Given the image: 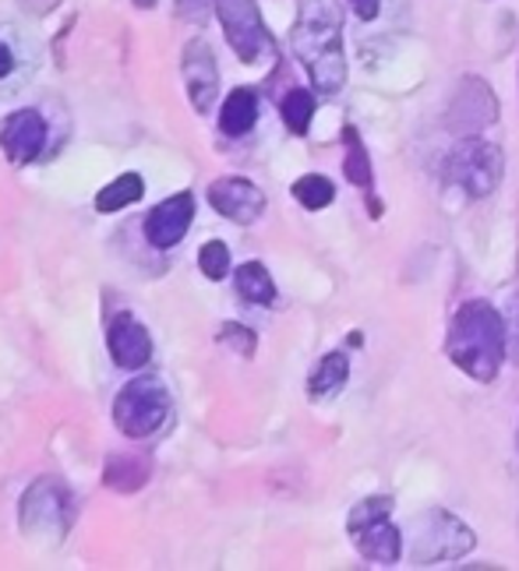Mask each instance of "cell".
<instances>
[{
	"label": "cell",
	"instance_id": "f546056e",
	"mask_svg": "<svg viewBox=\"0 0 519 571\" xmlns=\"http://www.w3.org/2000/svg\"><path fill=\"white\" fill-rule=\"evenodd\" d=\"M516 441H519V434H516Z\"/></svg>",
	"mask_w": 519,
	"mask_h": 571
},
{
	"label": "cell",
	"instance_id": "44dd1931",
	"mask_svg": "<svg viewBox=\"0 0 519 571\" xmlns=\"http://www.w3.org/2000/svg\"><path fill=\"white\" fill-rule=\"evenodd\" d=\"M343 138H347V162H343L347 180L358 187H371V159H367V148L361 142L358 127H347Z\"/></svg>",
	"mask_w": 519,
	"mask_h": 571
},
{
	"label": "cell",
	"instance_id": "52a82bcc",
	"mask_svg": "<svg viewBox=\"0 0 519 571\" xmlns=\"http://www.w3.org/2000/svg\"><path fill=\"white\" fill-rule=\"evenodd\" d=\"M19 522H22V530L33 533V536H39V533L64 536L74 522V501H71L68 487L53 476H39L36 484L22 494Z\"/></svg>",
	"mask_w": 519,
	"mask_h": 571
},
{
	"label": "cell",
	"instance_id": "cb8c5ba5",
	"mask_svg": "<svg viewBox=\"0 0 519 571\" xmlns=\"http://www.w3.org/2000/svg\"><path fill=\"white\" fill-rule=\"evenodd\" d=\"M506 350L512 356V364L519 367V293L509 304V318H506Z\"/></svg>",
	"mask_w": 519,
	"mask_h": 571
},
{
	"label": "cell",
	"instance_id": "7a4b0ae2",
	"mask_svg": "<svg viewBox=\"0 0 519 571\" xmlns=\"http://www.w3.org/2000/svg\"><path fill=\"white\" fill-rule=\"evenodd\" d=\"M445 350H449L452 364L463 374H470L473 381H495L502 370V360L509 356L506 321H502V314L492 304L470 300V304L456 311Z\"/></svg>",
	"mask_w": 519,
	"mask_h": 571
},
{
	"label": "cell",
	"instance_id": "ffe728a7",
	"mask_svg": "<svg viewBox=\"0 0 519 571\" xmlns=\"http://www.w3.org/2000/svg\"><path fill=\"white\" fill-rule=\"evenodd\" d=\"M279 113H283V124L293 134H307L311 117H315V96H311L307 88H290L283 102H279Z\"/></svg>",
	"mask_w": 519,
	"mask_h": 571
},
{
	"label": "cell",
	"instance_id": "e0dca14e",
	"mask_svg": "<svg viewBox=\"0 0 519 571\" xmlns=\"http://www.w3.org/2000/svg\"><path fill=\"white\" fill-rule=\"evenodd\" d=\"M233 286L248 304H258V307H269L276 300V282L269 276V268L262 262H248L233 272Z\"/></svg>",
	"mask_w": 519,
	"mask_h": 571
},
{
	"label": "cell",
	"instance_id": "5b68a950",
	"mask_svg": "<svg viewBox=\"0 0 519 571\" xmlns=\"http://www.w3.org/2000/svg\"><path fill=\"white\" fill-rule=\"evenodd\" d=\"M502 173H506V159H502V148L487 138H459V145L449 156V180L456 187H463L470 198H487L495 194L502 184Z\"/></svg>",
	"mask_w": 519,
	"mask_h": 571
},
{
	"label": "cell",
	"instance_id": "9c48e42d",
	"mask_svg": "<svg viewBox=\"0 0 519 571\" xmlns=\"http://www.w3.org/2000/svg\"><path fill=\"white\" fill-rule=\"evenodd\" d=\"M191 219H195V194L177 191V194H170L167 202H159L153 212L145 216L142 230H145V240L156 251H170V247H177L188 236Z\"/></svg>",
	"mask_w": 519,
	"mask_h": 571
},
{
	"label": "cell",
	"instance_id": "484cf974",
	"mask_svg": "<svg viewBox=\"0 0 519 571\" xmlns=\"http://www.w3.org/2000/svg\"><path fill=\"white\" fill-rule=\"evenodd\" d=\"M361 22H375V14L382 11V0H347Z\"/></svg>",
	"mask_w": 519,
	"mask_h": 571
},
{
	"label": "cell",
	"instance_id": "6da1fadb",
	"mask_svg": "<svg viewBox=\"0 0 519 571\" xmlns=\"http://www.w3.org/2000/svg\"><path fill=\"white\" fill-rule=\"evenodd\" d=\"M290 47L322 96H333L347 85L343 11H339L336 0H297Z\"/></svg>",
	"mask_w": 519,
	"mask_h": 571
},
{
	"label": "cell",
	"instance_id": "f1b7e54d",
	"mask_svg": "<svg viewBox=\"0 0 519 571\" xmlns=\"http://www.w3.org/2000/svg\"><path fill=\"white\" fill-rule=\"evenodd\" d=\"M135 8H142V11H148V8H156V0H131Z\"/></svg>",
	"mask_w": 519,
	"mask_h": 571
},
{
	"label": "cell",
	"instance_id": "7c38bea8",
	"mask_svg": "<svg viewBox=\"0 0 519 571\" xmlns=\"http://www.w3.org/2000/svg\"><path fill=\"white\" fill-rule=\"evenodd\" d=\"M43 142H47V120L39 110L11 113L0 127V145H4V156L14 167H28L43 153Z\"/></svg>",
	"mask_w": 519,
	"mask_h": 571
},
{
	"label": "cell",
	"instance_id": "9a60e30c",
	"mask_svg": "<svg viewBox=\"0 0 519 571\" xmlns=\"http://www.w3.org/2000/svg\"><path fill=\"white\" fill-rule=\"evenodd\" d=\"M258 124V96L251 88H233V93L222 99L219 110V131L227 138H241L251 127Z\"/></svg>",
	"mask_w": 519,
	"mask_h": 571
},
{
	"label": "cell",
	"instance_id": "603a6c76",
	"mask_svg": "<svg viewBox=\"0 0 519 571\" xmlns=\"http://www.w3.org/2000/svg\"><path fill=\"white\" fill-rule=\"evenodd\" d=\"M219 342H227V345H233L237 353L241 356H251L255 353V332H251V328H244V325H222L219 328Z\"/></svg>",
	"mask_w": 519,
	"mask_h": 571
},
{
	"label": "cell",
	"instance_id": "277c9868",
	"mask_svg": "<svg viewBox=\"0 0 519 571\" xmlns=\"http://www.w3.org/2000/svg\"><path fill=\"white\" fill-rule=\"evenodd\" d=\"M393 501L389 498H367L361 505H353V512L347 519V533L353 539V547L361 550V558L371 564H396L403 554V533L389 522Z\"/></svg>",
	"mask_w": 519,
	"mask_h": 571
},
{
	"label": "cell",
	"instance_id": "3957f363",
	"mask_svg": "<svg viewBox=\"0 0 519 571\" xmlns=\"http://www.w3.org/2000/svg\"><path fill=\"white\" fill-rule=\"evenodd\" d=\"M167 420H170V388L159 378L128 381L113 399V424L131 441L156 434Z\"/></svg>",
	"mask_w": 519,
	"mask_h": 571
},
{
	"label": "cell",
	"instance_id": "2e32d148",
	"mask_svg": "<svg viewBox=\"0 0 519 571\" xmlns=\"http://www.w3.org/2000/svg\"><path fill=\"white\" fill-rule=\"evenodd\" d=\"M350 378V360L347 353H325L318 360V367L311 370V378H307V396L322 402V399H333L339 388L347 385Z\"/></svg>",
	"mask_w": 519,
	"mask_h": 571
},
{
	"label": "cell",
	"instance_id": "ac0fdd59",
	"mask_svg": "<svg viewBox=\"0 0 519 571\" xmlns=\"http://www.w3.org/2000/svg\"><path fill=\"white\" fill-rule=\"evenodd\" d=\"M142 194H145V180L138 173H121L96 194V212H102V216L121 212V208L135 205Z\"/></svg>",
	"mask_w": 519,
	"mask_h": 571
},
{
	"label": "cell",
	"instance_id": "30bf717a",
	"mask_svg": "<svg viewBox=\"0 0 519 571\" xmlns=\"http://www.w3.org/2000/svg\"><path fill=\"white\" fill-rule=\"evenodd\" d=\"M209 205L222 219L251 227V222H258L265 212V194L244 177H219L209 184Z\"/></svg>",
	"mask_w": 519,
	"mask_h": 571
},
{
	"label": "cell",
	"instance_id": "5bb4252c",
	"mask_svg": "<svg viewBox=\"0 0 519 571\" xmlns=\"http://www.w3.org/2000/svg\"><path fill=\"white\" fill-rule=\"evenodd\" d=\"M153 476V462L145 452H121L102 462V484L117 494H135L148 484Z\"/></svg>",
	"mask_w": 519,
	"mask_h": 571
},
{
	"label": "cell",
	"instance_id": "4316f807",
	"mask_svg": "<svg viewBox=\"0 0 519 571\" xmlns=\"http://www.w3.org/2000/svg\"><path fill=\"white\" fill-rule=\"evenodd\" d=\"M14 71V57H11V50L0 42V78H8V74Z\"/></svg>",
	"mask_w": 519,
	"mask_h": 571
},
{
	"label": "cell",
	"instance_id": "7402d4cb",
	"mask_svg": "<svg viewBox=\"0 0 519 571\" xmlns=\"http://www.w3.org/2000/svg\"><path fill=\"white\" fill-rule=\"evenodd\" d=\"M198 268L205 272V279H227L230 276V247L222 240H209L202 251H198Z\"/></svg>",
	"mask_w": 519,
	"mask_h": 571
},
{
	"label": "cell",
	"instance_id": "ba28073f",
	"mask_svg": "<svg viewBox=\"0 0 519 571\" xmlns=\"http://www.w3.org/2000/svg\"><path fill=\"white\" fill-rule=\"evenodd\" d=\"M222 36L233 47V53L244 60V64H258L262 57L273 53V36L262 22L258 0H213Z\"/></svg>",
	"mask_w": 519,
	"mask_h": 571
},
{
	"label": "cell",
	"instance_id": "8992f818",
	"mask_svg": "<svg viewBox=\"0 0 519 571\" xmlns=\"http://www.w3.org/2000/svg\"><path fill=\"white\" fill-rule=\"evenodd\" d=\"M473 550V533L470 525L452 519L449 512H424L413 525V547L410 558L413 564H445L456 561Z\"/></svg>",
	"mask_w": 519,
	"mask_h": 571
},
{
	"label": "cell",
	"instance_id": "8fae6325",
	"mask_svg": "<svg viewBox=\"0 0 519 571\" xmlns=\"http://www.w3.org/2000/svg\"><path fill=\"white\" fill-rule=\"evenodd\" d=\"M181 68H184V85H188L191 107H195L198 113H209L216 96H219V68H216V57H213L209 42L191 39L184 47Z\"/></svg>",
	"mask_w": 519,
	"mask_h": 571
},
{
	"label": "cell",
	"instance_id": "d6986e66",
	"mask_svg": "<svg viewBox=\"0 0 519 571\" xmlns=\"http://www.w3.org/2000/svg\"><path fill=\"white\" fill-rule=\"evenodd\" d=\"M293 198L301 202L307 212H318V208H329L336 202V187L329 177L322 173H304L301 180L293 184Z\"/></svg>",
	"mask_w": 519,
	"mask_h": 571
},
{
	"label": "cell",
	"instance_id": "4fadbf2b",
	"mask_svg": "<svg viewBox=\"0 0 519 571\" xmlns=\"http://www.w3.org/2000/svg\"><path fill=\"white\" fill-rule=\"evenodd\" d=\"M107 345L117 367L124 370H142L153 360V336L142 321H135L131 314H117L107 328Z\"/></svg>",
	"mask_w": 519,
	"mask_h": 571
},
{
	"label": "cell",
	"instance_id": "d4e9b609",
	"mask_svg": "<svg viewBox=\"0 0 519 571\" xmlns=\"http://www.w3.org/2000/svg\"><path fill=\"white\" fill-rule=\"evenodd\" d=\"M177 14H181V19L205 22V14H209V0H177Z\"/></svg>",
	"mask_w": 519,
	"mask_h": 571
},
{
	"label": "cell",
	"instance_id": "83f0119b",
	"mask_svg": "<svg viewBox=\"0 0 519 571\" xmlns=\"http://www.w3.org/2000/svg\"><path fill=\"white\" fill-rule=\"evenodd\" d=\"M53 4H57V0H25V8H28V11H36V14H47Z\"/></svg>",
	"mask_w": 519,
	"mask_h": 571
}]
</instances>
